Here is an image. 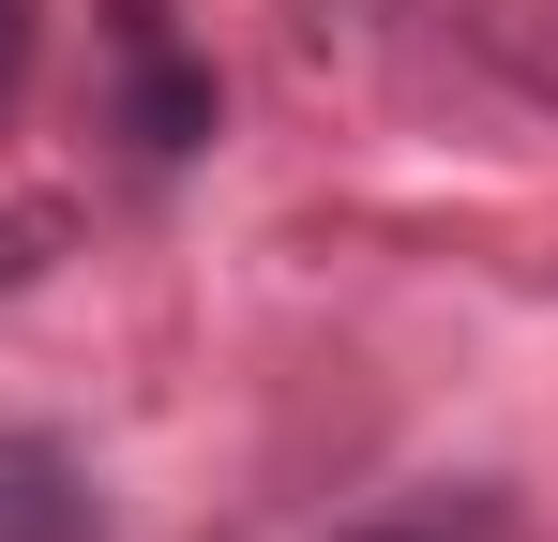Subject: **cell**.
<instances>
[{
	"instance_id": "3957f363",
	"label": "cell",
	"mask_w": 558,
	"mask_h": 542,
	"mask_svg": "<svg viewBox=\"0 0 558 542\" xmlns=\"http://www.w3.org/2000/svg\"><path fill=\"white\" fill-rule=\"evenodd\" d=\"M0 542H106V513L76 497L61 452H0Z\"/></svg>"
},
{
	"instance_id": "7a4b0ae2",
	"label": "cell",
	"mask_w": 558,
	"mask_h": 542,
	"mask_svg": "<svg viewBox=\"0 0 558 542\" xmlns=\"http://www.w3.org/2000/svg\"><path fill=\"white\" fill-rule=\"evenodd\" d=\"M106 61H121V136L151 167H182L196 136H211V61L167 30V0H106Z\"/></svg>"
},
{
	"instance_id": "6da1fadb",
	"label": "cell",
	"mask_w": 558,
	"mask_h": 542,
	"mask_svg": "<svg viewBox=\"0 0 558 542\" xmlns=\"http://www.w3.org/2000/svg\"><path fill=\"white\" fill-rule=\"evenodd\" d=\"M377 76L408 121L483 136V151H544L558 136V0H363Z\"/></svg>"
},
{
	"instance_id": "5b68a950",
	"label": "cell",
	"mask_w": 558,
	"mask_h": 542,
	"mask_svg": "<svg viewBox=\"0 0 558 542\" xmlns=\"http://www.w3.org/2000/svg\"><path fill=\"white\" fill-rule=\"evenodd\" d=\"M31 90V0H0V106Z\"/></svg>"
},
{
	"instance_id": "277c9868",
	"label": "cell",
	"mask_w": 558,
	"mask_h": 542,
	"mask_svg": "<svg viewBox=\"0 0 558 542\" xmlns=\"http://www.w3.org/2000/svg\"><path fill=\"white\" fill-rule=\"evenodd\" d=\"M348 542H513V497H423V513H377V528H348Z\"/></svg>"
}]
</instances>
